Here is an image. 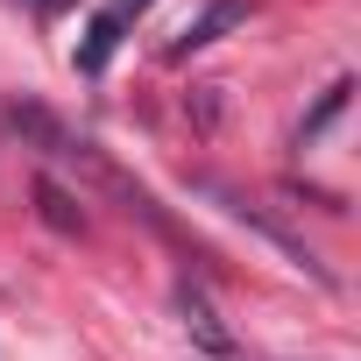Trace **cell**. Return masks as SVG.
<instances>
[{
	"label": "cell",
	"mask_w": 361,
	"mask_h": 361,
	"mask_svg": "<svg viewBox=\"0 0 361 361\" xmlns=\"http://www.w3.org/2000/svg\"><path fill=\"white\" fill-rule=\"evenodd\" d=\"M241 22H248V0H213V8H206V15H199L185 36H177V43H170V57L185 64L192 50H213V43H220L227 29H241Z\"/></svg>",
	"instance_id": "2"
},
{
	"label": "cell",
	"mask_w": 361,
	"mask_h": 361,
	"mask_svg": "<svg viewBox=\"0 0 361 361\" xmlns=\"http://www.w3.org/2000/svg\"><path fill=\"white\" fill-rule=\"evenodd\" d=\"M347 92H354V85H347V78H340V85H333V92H326V99H319V114H312V121H305V128H298V149H305V142H319V128H326V121H333V114H340V106H347Z\"/></svg>",
	"instance_id": "5"
},
{
	"label": "cell",
	"mask_w": 361,
	"mask_h": 361,
	"mask_svg": "<svg viewBox=\"0 0 361 361\" xmlns=\"http://www.w3.org/2000/svg\"><path fill=\"white\" fill-rule=\"evenodd\" d=\"M36 206H43V220H50L57 234H85V213H78V199L57 185V177H43V185H36Z\"/></svg>",
	"instance_id": "4"
},
{
	"label": "cell",
	"mask_w": 361,
	"mask_h": 361,
	"mask_svg": "<svg viewBox=\"0 0 361 361\" xmlns=\"http://www.w3.org/2000/svg\"><path fill=\"white\" fill-rule=\"evenodd\" d=\"M177 312H185V326L199 333V347H206V354H234V340H227V326L213 319V305H206V298H199L192 283H177Z\"/></svg>",
	"instance_id": "3"
},
{
	"label": "cell",
	"mask_w": 361,
	"mask_h": 361,
	"mask_svg": "<svg viewBox=\"0 0 361 361\" xmlns=\"http://www.w3.org/2000/svg\"><path fill=\"white\" fill-rule=\"evenodd\" d=\"M142 15H149V0H106V8L92 15V29H85V43H78V71H85V78L106 71V57L121 50L128 22H142Z\"/></svg>",
	"instance_id": "1"
},
{
	"label": "cell",
	"mask_w": 361,
	"mask_h": 361,
	"mask_svg": "<svg viewBox=\"0 0 361 361\" xmlns=\"http://www.w3.org/2000/svg\"><path fill=\"white\" fill-rule=\"evenodd\" d=\"M29 8H36V15H43V22H57V15H64V8H71V0H29Z\"/></svg>",
	"instance_id": "6"
}]
</instances>
